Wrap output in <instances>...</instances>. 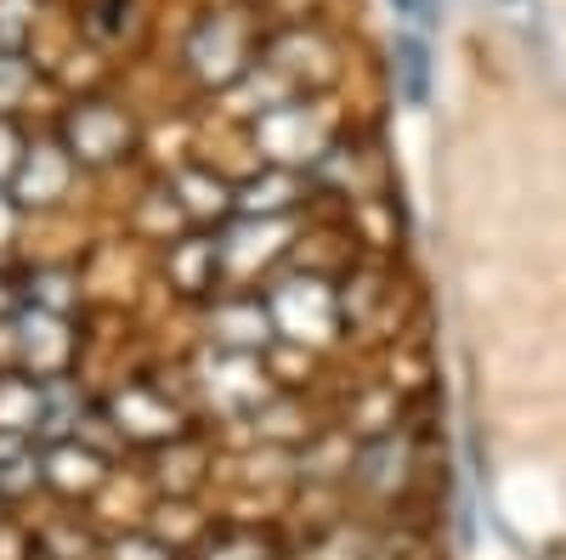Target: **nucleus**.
<instances>
[{"mask_svg": "<svg viewBox=\"0 0 566 560\" xmlns=\"http://www.w3.org/2000/svg\"><path fill=\"white\" fill-rule=\"evenodd\" d=\"M266 311H272L277 346H328L346 323L340 295L323 277H277L266 289Z\"/></svg>", "mask_w": 566, "mask_h": 560, "instance_id": "1", "label": "nucleus"}, {"mask_svg": "<svg viewBox=\"0 0 566 560\" xmlns=\"http://www.w3.org/2000/svg\"><path fill=\"white\" fill-rule=\"evenodd\" d=\"M199 385H205V397L216 402V413L250 419V413H261V408L272 402V368H266V357H255V351H227V346H216V351H205V362H199Z\"/></svg>", "mask_w": 566, "mask_h": 560, "instance_id": "2", "label": "nucleus"}, {"mask_svg": "<svg viewBox=\"0 0 566 560\" xmlns=\"http://www.w3.org/2000/svg\"><path fill=\"white\" fill-rule=\"evenodd\" d=\"M255 142L277 170H306V165H323L328 154V119L312 103H277L272 114H261Z\"/></svg>", "mask_w": 566, "mask_h": 560, "instance_id": "3", "label": "nucleus"}, {"mask_svg": "<svg viewBox=\"0 0 566 560\" xmlns=\"http://www.w3.org/2000/svg\"><path fill=\"white\" fill-rule=\"evenodd\" d=\"M187 63H193L205 80H216V85L244 80L250 74V34H244V23H232L227 12L199 23V34L187 40Z\"/></svg>", "mask_w": 566, "mask_h": 560, "instance_id": "4", "label": "nucleus"}, {"mask_svg": "<svg viewBox=\"0 0 566 560\" xmlns=\"http://www.w3.org/2000/svg\"><path fill=\"white\" fill-rule=\"evenodd\" d=\"M108 425L125 442H176L181 436V408L170 397H159L154 385H125L114 397V419Z\"/></svg>", "mask_w": 566, "mask_h": 560, "instance_id": "5", "label": "nucleus"}, {"mask_svg": "<svg viewBox=\"0 0 566 560\" xmlns=\"http://www.w3.org/2000/svg\"><path fill=\"white\" fill-rule=\"evenodd\" d=\"M12 329H18L12 340H18L23 362L34 368V380H57V373L69 368V351H74L69 317H57V311H23Z\"/></svg>", "mask_w": 566, "mask_h": 560, "instance_id": "6", "label": "nucleus"}, {"mask_svg": "<svg viewBox=\"0 0 566 560\" xmlns=\"http://www.w3.org/2000/svg\"><path fill=\"white\" fill-rule=\"evenodd\" d=\"M306 199V187H301V170H266V176H250L232 187V215L239 221H283V215H295V204Z\"/></svg>", "mask_w": 566, "mask_h": 560, "instance_id": "7", "label": "nucleus"}, {"mask_svg": "<svg viewBox=\"0 0 566 560\" xmlns=\"http://www.w3.org/2000/svg\"><path fill=\"white\" fill-rule=\"evenodd\" d=\"M210 329H216V346H227V351H255V357H266V351L277 346V329H272L266 295L221 300V306H216V317H210Z\"/></svg>", "mask_w": 566, "mask_h": 560, "instance_id": "8", "label": "nucleus"}, {"mask_svg": "<svg viewBox=\"0 0 566 560\" xmlns=\"http://www.w3.org/2000/svg\"><path fill=\"white\" fill-rule=\"evenodd\" d=\"M125 148H130V125H125L119 108L91 103V108H80V114L69 119V154H74V159L108 165V159H119Z\"/></svg>", "mask_w": 566, "mask_h": 560, "instance_id": "9", "label": "nucleus"}, {"mask_svg": "<svg viewBox=\"0 0 566 560\" xmlns=\"http://www.w3.org/2000/svg\"><path fill=\"white\" fill-rule=\"evenodd\" d=\"M277 239H290V215H283V221H239V226H232L227 239H221V266L239 272V277H250L255 261L266 266V261L283 255Z\"/></svg>", "mask_w": 566, "mask_h": 560, "instance_id": "10", "label": "nucleus"}, {"mask_svg": "<svg viewBox=\"0 0 566 560\" xmlns=\"http://www.w3.org/2000/svg\"><path fill=\"white\" fill-rule=\"evenodd\" d=\"M170 284L181 289V295H216V284L227 277V266H221V239H181V244H170Z\"/></svg>", "mask_w": 566, "mask_h": 560, "instance_id": "11", "label": "nucleus"}, {"mask_svg": "<svg viewBox=\"0 0 566 560\" xmlns=\"http://www.w3.org/2000/svg\"><path fill=\"white\" fill-rule=\"evenodd\" d=\"M391 74H397V97H402L408 108H424V103H431V34L397 29Z\"/></svg>", "mask_w": 566, "mask_h": 560, "instance_id": "12", "label": "nucleus"}, {"mask_svg": "<svg viewBox=\"0 0 566 560\" xmlns=\"http://www.w3.org/2000/svg\"><path fill=\"white\" fill-rule=\"evenodd\" d=\"M40 476L52 482L57 493H91V487L103 482V453H91L80 436H69V442H52V447H45Z\"/></svg>", "mask_w": 566, "mask_h": 560, "instance_id": "13", "label": "nucleus"}, {"mask_svg": "<svg viewBox=\"0 0 566 560\" xmlns=\"http://www.w3.org/2000/svg\"><path fill=\"white\" fill-rule=\"evenodd\" d=\"M69 154L63 148H29V159L18 165V193L23 204H57L69 187Z\"/></svg>", "mask_w": 566, "mask_h": 560, "instance_id": "14", "label": "nucleus"}, {"mask_svg": "<svg viewBox=\"0 0 566 560\" xmlns=\"http://www.w3.org/2000/svg\"><path fill=\"white\" fill-rule=\"evenodd\" d=\"M40 402H45V380L0 373V431L7 436H34L40 431Z\"/></svg>", "mask_w": 566, "mask_h": 560, "instance_id": "15", "label": "nucleus"}, {"mask_svg": "<svg viewBox=\"0 0 566 560\" xmlns=\"http://www.w3.org/2000/svg\"><path fill=\"white\" fill-rule=\"evenodd\" d=\"M170 199L181 215H193V221H210V215H232V187L221 176H205V170H181L170 181Z\"/></svg>", "mask_w": 566, "mask_h": 560, "instance_id": "16", "label": "nucleus"}, {"mask_svg": "<svg viewBox=\"0 0 566 560\" xmlns=\"http://www.w3.org/2000/svg\"><path fill=\"white\" fill-rule=\"evenodd\" d=\"M205 560H277V538L261 527H221L205 538Z\"/></svg>", "mask_w": 566, "mask_h": 560, "instance_id": "17", "label": "nucleus"}, {"mask_svg": "<svg viewBox=\"0 0 566 560\" xmlns=\"http://www.w3.org/2000/svg\"><path fill=\"white\" fill-rule=\"evenodd\" d=\"M34 482H40V464H34L29 436H7V431H0V498H18Z\"/></svg>", "mask_w": 566, "mask_h": 560, "instance_id": "18", "label": "nucleus"}, {"mask_svg": "<svg viewBox=\"0 0 566 560\" xmlns=\"http://www.w3.org/2000/svg\"><path fill=\"white\" fill-rule=\"evenodd\" d=\"M391 12H397L402 29H413V34H431V29H437V0H391Z\"/></svg>", "mask_w": 566, "mask_h": 560, "instance_id": "19", "label": "nucleus"}, {"mask_svg": "<svg viewBox=\"0 0 566 560\" xmlns=\"http://www.w3.org/2000/svg\"><path fill=\"white\" fill-rule=\"evenodd\" d=\"M108 554H114V560H176L170 543H159V538H125V543H114Z\"/></svg>", "mask_w": 566, "mask_h": 560, "instance_id": "20", "label": "nucleus"}, {"mask_svg": "<svg viewBox=\"0 0 566 560\" xmlns=\"http://www.w3.org/2000/svg\"><path fill=\"white\" fill-rule=\"evenodd\" d=\"M23 68H18V57H0V108H7L12 97H18V91H23Z\"/></svg>", "mask_w": 566, "mask_h": 560, "instance_id": "21", "label": "nucleus"}, {"mask_svg": "<svg viewBox=\"0 0 566 560\" xmlns=\"http://www.w3.org/2000/svg\"><path fill=\"white\" fill-rule=\"evenodd\" d=\"M12 148H18V136H12V125H7V119H0V181L18 176V165H23V159H12Z\"/></svg>", "mask_w": 566, "mask_h": 560, "instance_id": "22", "label": "nucleus"}, {"mask_svg": "<svg viewBox=\"0 0 566 560\" xmlns=\"http://www.w3.org/2000/svg\"><path fill=\"white\" fill-rule=\"evenodd\" d=\"M12 232H18V204L0 193V244H12Z\"/></svg>", "mask_w": 566, "mask_h": 560, "instance_id": "23", "label": "nucleus"}, {"mask_svg": "<svg viewBox=\"0 0 566 560\" xmlns=\"http://www.w3.org/2000/svg\"><path fill=\"white\" fill-rule=\"evenodd\" d=\"M12 306V289H7V277H0V311H7Z\"/></svg>", "mask_w": 566, "mask_h": 560, "instance_id": "24", "label": "nucleus"}, {"mask_svg": "<svg viewBox=\"0 0 566 560\" xmlns=\"http://www.w3.org/2000/svg\"><path fill=\"white\" fill-rule=\"evenodd\" d=\"M0 504H7V498H0Z\"/></svg>", "mask_w": 566, "mask_h": 560, "instance_id": "25", "label": "nucleus"}]
</instances>
